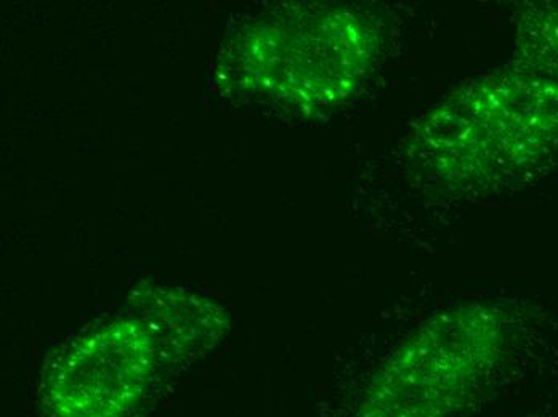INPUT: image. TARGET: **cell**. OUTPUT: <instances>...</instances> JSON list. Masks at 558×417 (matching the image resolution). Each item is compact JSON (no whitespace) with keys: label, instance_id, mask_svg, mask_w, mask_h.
Returning a JSON list of instances; mask_svg holds the SVG:
<instances>
[{"label":"cell","instance_id":"cell-1","mask_svg":"<svg viewBox=\"0 0 558 417\" xmlns=\"http://www.w3.org/2000/svg\"><path fill=\"white\" fill-rule=\"evenodd\" d=\"M411 168L454 196L523 186L558 165V81L519 66L476 77L414 127Z\"/></svg>","mask_w":558,"mask_h":417},{"label":"cell","instance_id":"cell-2","mask_svg":"<svg viewBox=\"0 0 558 417\" xmlns=\"http://www.w3.org/2000/svg\"><path fill=\"white\" fill-rule=\"evenodd\" d=\"M383 29L350 7H299L255 23L238 46L240 79L301 111L352 97L383 52Z\"/></svg>","mask_w":558,"mask_h":417},{"label":"cell","instance_id":"cell-3","mask_svg":"<svg viewBox=\"0 0 558 417\" xmlns=\"http://www.w3.org/2000/svg\"><path fill=\"white\" fill-rule=\"evenodd\" d=\"M153 342L140 324L118 323L85 339L58 366L52 393L66 417H112L142 390Z\"/></svg>","mask_w":558,"mask_h":417},{"label":"cell","instance_id":"cell-4","mask_svg":"<svg viewBox=\"0 0 558 417\" xmlns=\"http://www.w3.org/2000/svg\"><path fill=\"white\" fill-rule=\"evenodd\" d=\"M512 64L558 81V2H530L517 12Z\"/></svg>","mask_w":558,"mask_h":417}]
</instances>
